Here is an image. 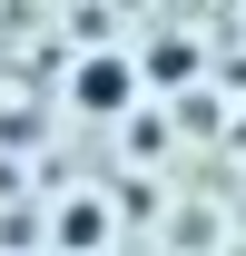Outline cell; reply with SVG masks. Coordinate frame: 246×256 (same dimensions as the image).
<instances>
[{"label": "cell", "instance_id": "1", "mask_svg": "<svg viewBox=\"0 0 246 256\" xmlns=\"http://www.w3.org/2000/svg\"><path fill=\"white\" fill-rule=\"evenodd\" d=\"M79 108H89V118L138 108V69H128V60H79Z\"/></svg>", "mask_w": 246, "mask_h": 256}, {"label": "cell", "instance_id": "2", "mask_svg": "<svg viewBox=\"0 0 246 256\" xmlns=\"http://www.w3.org/2000/svg\"><path fill=\"white\" fill-rule=\"evenodd\" d=\"M60 236H108V207H98V197H69V217H60Z\"/></svg>", "mask_w": 246, "mask_h": 256}]
</instances>
